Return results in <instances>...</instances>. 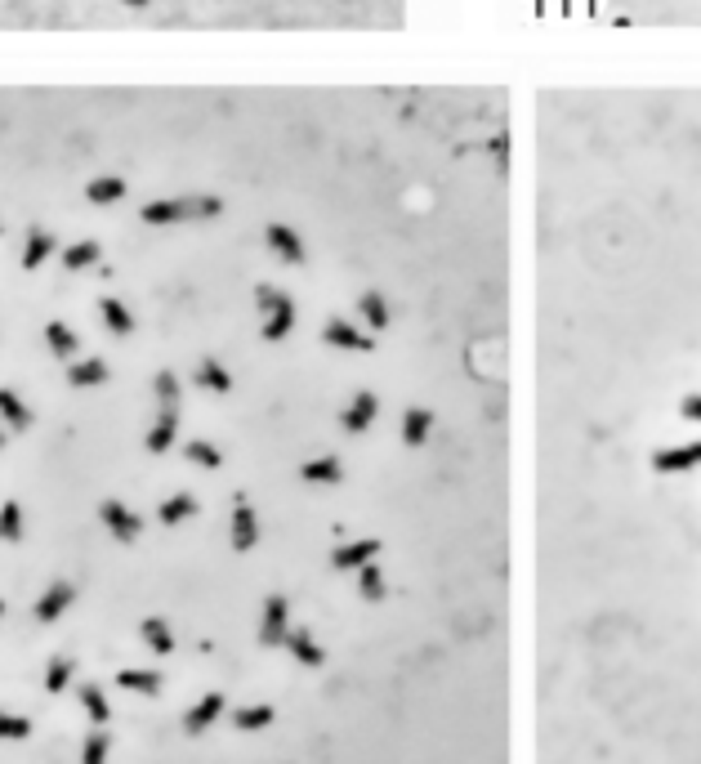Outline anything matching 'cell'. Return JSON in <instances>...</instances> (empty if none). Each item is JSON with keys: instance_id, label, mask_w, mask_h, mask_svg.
<instances>
[{"instance_id": "1", "label": "cell", "mask_w": 701, "mask_h": 764, "mask_svg": "<svg viewBox=\"0 0 701 764\" xmlns=\"http://www.w3.org/2000/svg\"><path fill=\"white\" fill-rule=\"evenodd\" d=\"M224 215V202L210 193H184V197H157L139 210L148 228H175V224H206V219Z\"/></svg>"}, {"instance_id": "2", "label": "cell", "mask_w": 701, "mask_h": 764, "mask_svg": "<svg viewBox=\"0 0 701 764\" xmlns=\"http://www.w3.org/2000/svg\"><path fill=\"white\" fill-rule=\"evenodd\" d=\"M152 394H157V420H152L143 447L161 456L175 447V434H179V376L175 371H157L152 376Z\"/></svg>"}, {"instance_id": "3", "label": "cell", "mask_w": 701, "mask_h": 764, "mask_svg": "<svg viewBox=\"0 0 701 764\" xmlns=\"http://www.w3.org/2000/svg\"><path fill=\"white\" fill-rule=\"evenodd\" d=\"M255 309H259V336H264L268 345H277V340H286L295 331V300L282 291V286L259 282L255 286Z\"/></svg>"}, {"instance_id": "4", "label": "cell", "mask_w": 701, "mask_h": 764, "mask_svg": "<svg viewBox=\"0 0 701 764\" xmlns=\"http://www.w3.org/2000/svg\"><path fill=\"white\" fill-rule=\"evenodd\" d=\"M322 340L331 349H349V353H367L376 340L367 336V331L358 327V322H349V318H326L322 322Z\"/></svg>"}, {"instance_id": "5", "label": "cell", "mask_w": 701, "mask_h": 764, "mask_svg": "<svg viewBox=\"0 0 701 764\" xmlns=\"http://www.w3.org/2000/svg\"><path fill=\"white\" fill-rule=\"evenodd\" d=\"M264 246H268V251H273L282 264H304V260H309V251H304V237L295 233L291 224H268V228H264Z\"/></svg>"}, {"instance_id": "6", "label": "cell", "mask_w": 701, "mask_h": 764, "mask_svg": "<svg viewBox=\"0 0 701 764\" xmlns=\"http://www.w3.org/2000/svg\"><path fill=\"white\" fill-rule=\"evenodd\" d=\"M99 519H103V528H108L117 541H139V532H143V519L130 510L126 501H103L99 505Z\"/></svg>"}, {"instance_id": "7", "label": "cell", "mask_w": 701, "mask_h": 764, "mask_svg": "<svg viewBox=\"0 0 701 764\" xmlns=\"http://www.w3.org/2000/svg\"><path fill=\"white\" fill-rule=\"evenodd\" d=\"M697 465H701V443H684V447H661V452H652V470H657V474L697 470Z\"/></svg>"}, {"instance_id": "8", "label": "cell", "mask_w": 701, "mask_h": 764, "mask_svg": "<svg viewBox=\"0 0 701 764\" xmlns=\"http://www.w3.org/2000/svg\"><path fill=\"white\" fill-rule=\"evenodd\" d=\"M54 251H59V242H54L50 228L32 224V228H27V237H23V269H27V273H36Z\"/></svg>"}, {"instance_id": "9", "label": "cell", "mask_w": 701, "mask_h": 764, "mask_svg": "<svg viewBox=\"0 0 701 764\" xmlns=\"http://www.w3.org/2000/svg\"><path fill=\"white\" fill-rule=\"evenodd\" d=\"M72 599H76V586L72 581H54L50 590H45L41 599H36V622H59V617L67 613V608H72Z\"/></svg>"}, {"instance_id": "10", "label": "cell", "mask_w": 701, "mask_h": 764, "mask_svg": "<svg viewBox=\"0 0 701 764\" xmlns=\"http://www.w3.org/2000/svg\"><path fill=\"white\" fill-rule=\"evenodd\" d=\"M380 416V398L371 394V389H362V394H353V403L344 407L340 425L349 429V434H362V429H371V420Z\"/></svg>"}, {"instance_id": "11", "label": "cell", "mask_w": 701, "mask_h": 764, "mask_svg": "<svg viewBox=\"0 0 701 764\" xmlns=\"http://www.w3.org/2000/svg\"><path fill=\"white\" fill-rule=\"evenodd\" d=\"M192 380H197V389H206V394H233V376H228V367L219 358H197V367H192Z\"/></svg>"}, {"instance_id": "12", "label": "cell", "mask_w": 701, "mask_h": 764, "mask_svg": "<svg viewBox=\"0 0 701 764\" xmlns=\"http://www.w3.org/2000/svg\"><path fill=\"white\" fill-rule=\"evenodd\" d=\"M255 541H259V519H255L251 505H246V496H237V505H233V550L237 555H246V550H255Z\"/></svg>"}, {"instance_id": "13", "label": "cell", "mask_w": 701, "mask_h": 764, "mask_svg": "<svg viewBox=\"0 0 701 764\" xmlns=\"http://www.w3.org/2000/svg\"><path fill=\"white\" fill-rule=\"evenodd\" d=\"M286 630H291V626H286V599H282V595H273V599L264 604V622H259V644H268V648H273V644H286Z\"/></svg>"}, {"instance_id": "14", "label": "cell", "mask_w": 701, "mask_h": 764, "mask_svg": "<svg viewBox=\"0 0 701 764\" xmlns=\"http://www.w3.org/2000/svg\"><path fill=\"white\" fill-rule=\"evenodd\" d=\"M126 193H130V184L121 175H99L85 184V202L90 206H117V202H126Z\"/></svg>"}, {"instance_id": "15", "label": "cell", "mask_w": 701, "mask_h": 764, "mask_svg": "<svg viewBox=\"0 0 701 764\" xmlns=\"http://www.w3.org/2000/svg\"><path fill=\"white\" fill-rule=\"evenodd\" d=\"M112 376V367L103 358H76V362H67V385L72 389H94V385H103V380Z\"/></svg>"}, {"instance_id": "16", "label": "cell", "mask_w": 701, "mask_h": 764, "mask_svg": "<svg viewBox=\"0 0 701 764\" xmlns=\"http://www.w3.org/2000/svg\"><path fill=\"white\" fill-rule=\"evenodd\" d=\"M0 420H5L9 429H18V434H27L32 429V407L18 398V389H9V385H0Z\"/></svg>"}, {"instance_id": "17", "label": "cell", "mask_w": 701, "mask_h": 764, "mask_svg": "<svg viewBox=\"0 0 701 764\" xmlns=\"http://www.w3.org/2000/svg\"><path fill=\"white\" fill-rule=\"evenodd\" d=\"M45 345H50V353L59 362H76V353H81V336H76L67 322H45Z\"/></svg>"}, {"instance_id": "18", "label": "cell", "mask_w": 701, "mask_h": 764, "mask_svg": "<svg viewBox=\"0 0 701 764\" xmlns=\"http://www.w3.org/2000/svg\"><path fill=\"white\" fill-rule=\"evenodd\" d=\"M219 711H224V693H206V697H201V702L184 715V733H192V738H197V733H206L210 724L219 720Z\"/></svg>"}, {"instance_id": "19", "label": "cell", "mask_w": 701, "mask_h": 764, "mask_svg": "<svg viewBox=\"0 0 701 764\" xmlns=\"http://www.w3.org/2000/svg\"><path fill=\"white\" fill-rule=\"evenodd\" d=\"M99 318H103V327H108L112 336H121V340L134 331V313L126 309V300H117V295H103L99 300Z\"/></svg>"}, {"instance_id": "20", "label": "cell", "mask_w": 701, "mask_h": 764, "mask_svg": "<svg viewBox=\"0 0 701 764\" xmlns=\"http://www.w3.org/2000/svg\"><path fill=\"white\" fill-rule=\"evenodd\" d=\"M63 269H72V273H81V269H94L99 264V255H103V246L94 242V237H81V242H72V246H63Z\"/></svg>"}, {"instance_id": "21", "label": "cell", "mask_w": 701, "mask_h": 764, "mask_svg": "<svg viewBox=\"0 0 701 764\" xmlns=\"http://www.w3.org/2000/svg\"><path fill=\"white\" fill-rule=\"evenodd\" d=\"M197 514V496L192 492H175V496H166V501L157 505V519L166 523V528H179L184 519H192Z\"/></svg>"}, {"instance_id": "22", "label": "cell", "mask_w": 701, "mask_h": 764, "mask_svg": "<svg viewBox=\"0 0 701 764\" xmlns=\"http://www.w3.org/2000/svg\"><path fill=\"white\" fill-rule=\"evenodd\" d=\"M286 648H291V653L300 657L304 666H322V662H326V653H322L318 644H313V635H309L304 626H291V630H286Z\"/></svg>"}, {"instance_id": "23", "label": "cell", "mask_w": 701, "mask_h": 764, "mask_svg": "<svg viewBox=\"0 0 701 764\" xmlns=\"http://www.w3.org/2000/svg\"><path fill=\"white\" fill-rule=\"evenodd\" d=\"M380 555V541H349V546H340L331 555L335 568H362V563H371Z\"/></svg>"}, {"instance_id": "24", "label": "cell", "mask_w": 701, "mask_h": 764, "mask_svg": "<svg viewBox=\"0 0 701 764\" xmlns=\"http://www.w3.org/2000/svg\"><path fill=\"white\" fill-rule=\"evenodd\" d=\"M358 313H362V322H367L371 331H384V327H389V300H384L380 291H362V295H358Z\"/></svg>"}, {"instance_id": "25", "label": "cell", "mask_w": 701, "mask_h": 764, "mask_svg": "<svg viewBox=\"0 0 701 764\" xmlns=\"http://www.w3.org/2000/svg\"><path fill=\"white\" fill-rule=\"evenodd\" d=\"M429 429H434V412H425V407H411L407 416H402V443L407 447H420L429 438Z\"/></svg>"}, {"instance_id": "26", "label": "cell", "mask_w": 701, "mask_h": 764, "mask_svg": "<svg viewBox=\"0 0 701 764\" xmlns=\"http://www.w3.org/2000/svg\"><path fill=\"white\" fill-rule=\"evenodd\" d=\"M117 684L121 689H130V693H139V697H157L161 693V675L157 671H121Z\"/></svg>"}, {"instance_id": "27", "label": "cell", "mask_w": 701, "mask_h": 764, "mask_svg": "<svg viewBox=\"0 0 701 764\" xmlns=\"http://www.w3.org/2000/svg\"><path fill=\"white\" fill-rule=\"evenodd\" d=\"M304 483H340L344 479V465L335 461V456H318V461L304 465Z\"/></svg>"}, {"instance_id": "28", "label": "cell", "mask_w": 701, "mask_h": 764, "mask_svg": "<svg viewBox=\"0 0 701 764\" xmlns=\"http://www.w3.org/2000/svg\"><path fill=\"white\" fill-rule=\"evenodd\" d=\"M184 456L192 465H201V470H219V465H224V452H219L215 443H206V438H192L184 447Z\"/></svg>"}, {"instance_id": "29", "label": "cell", "mask_w": 701, "mask_h": 764, "mask_svg": "<svg viewBox=\"0 0 701 764\" xmlns=\"http://www.w3.org/2000/svg\"><path fill=\"white\" fill-rule=\"evenodd\" d=\"M143 639H148V648L152 653H161V657L175 648V635H170V626L161 622V617H148V622H143Z\"/></svg>"}, {"instance_id": "30", "label": "cell", "mask_w": 701, "mask_h": 764, "mask_svg": "<svg viewBox=\"0 0 701 764\" xmlns=\"http://www.w3.org/2000/svg\"><path fill=\"white\" fill-rule=\"evenodd\" d=\"M233 724L242 733H255V729H268L273 724V706H242V711L233 715Z\"/></svg>"}, {"instance_id": "31", "label": "cell", "mask_w": 701, "mask_h": 764, "mask_svg": "<svg viewBox=\"0 0 701 764\" xmlns=\"http://www.w3.org/2000/svg\"><path fill=\"white\" fill-rule=\"evenodd\" d=\"M81 706L90 711V720H94V724H108L112 706H108V697H103L99 684H85V689H81Z\"/></svg>"}, {"instance_id": "32", "label": "cell", "mask_w": 701, "mask_h": 764, "mask_svg": "<svg viewBox=\"0 0 701 764\" xmlns=\"http://www.w3.org/2000/svg\"><path fill=\"white\" fill-rule=\"evenodd\" d=\"M23 537V510L18 501H5L0 505V541H18Z\"/></svg>"}, {"instance_id": "33", "label": "cell", "mask_w": 701, "mask_h": 764, "mask_svg": "<svg viewBox=\"0 0 701 764\" xmlns=\"http://www.w3.org/2000/svg\"><path fill=\"white\" fill-rule=\"evenodd\" d=\"M72 657H54V662H50V671H45V689H50V693H63L67 689V684H72Z\"/></svg>"}, {"instance_id": "34", "label": "cell", "mask_w": 701, "mask_h": 764, "mask_svg": "<svg viewBox=\"0 0 701 764\" xmlns=\"http://www.w3.org/2000/svg\"><path fill=\"white\" fill-rule=\"evenodd\" d=\"M108 733L103 729H94L90 738H85V751H81V764H108Z\"/></svg>"}, {"instance_id": "35", "label": "cell", "mask_w": 701, "mask_h": 764, "mask_svg": "<svg viewBox=\"0 0 701 764\" xmlns=\"http://www.w3.org/2000/svg\"><path fill=\"white\" fill-rule=\"evenodd\" d=\"M27 733H32V720H27V715H9V711H0V738L5 742H23Z\"/></svg>"}, {"instance_id": "36", "label": "cell", "mask_w": 701, "mask_h": 764, "mask_svg": "<svg viewBox=\"0 0 701 764\" xmlns=\"http://www.w3.org/2000/svg\"><path fill=\"white\" fill-rule=\"evenodd\" d=\"M362 577H358V590H362V599H380L384 595V577H380V572L376 568H371V563H362Z\"/></svg>"}, {"instance_id": "37", "label": "cell", "mask_w": 701, "mask_h": 764, "mask_svg": "<svg viewBox=\"0 0 701 764\" xmlns=\"http://www.w3.org/2000/svg\"><path fill=\"white\" fill-rule=\"evenodd\" d=\"M679 412H684L688 420H701V394H688L684 403H679Z\"/></svg>"}, {"instance_id": "38", "label": "cell", "mask_w": 701, "mask_h": 764, "mask_svg": "<svg viewBox=\"0 0 701 764\" xmlns=\"http://www.w3.org/2000/svg\"><path fill=\"white\" fill-rule=\"evenodd\" d=\"M126 5H130V9H148L152 0H126Z\"/></svg>"}, {"instance_id": "39", "label": "cell", "mask_w": 701, "mask_h": 764, "mask_svg": "<svg viewBox=\"0 0 701 764\" xmlns=\"http://www.w3.org/2000/svg\"><path fill=\"white\" fill-rule=\"evenodd\" d=\"M0 447H5V429H0Z\"/></svg>"}, {"instance_id": "40", "label": "cell", "mask_w": 701, "mask_h": 764, "mask_svg": "<svg viewBox=\"0 0 701 764\" xmlns=\"http://www.w3.org/2000/svg\"><path fill=\"white\" fill-rule=\"evenodd\" d=\"M0 617H5V604H0Z\"/></svg>"}]
</instances>
